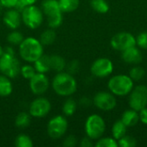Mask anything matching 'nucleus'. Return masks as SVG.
I'll return each mask as SVG.
<instances>
[{
  "label": "nucleus",
  "mask_w": 147,
  "mask_h": 147,
  "mask_svg": "<svg viewBox=\"0 0 147 147\" xmlns=\"http://www.w3.org/2000/svg\"><path fill=\"white\" fill-rule=\"evenodd\" d=\"M52 86L55 93L62 96H71L78 89V84L73 76L69 72L64 71L58 72L53 78Z\"/></svg>",
  "instance_id": "f257e3e1"
},
{
  "label": "nucleus",
  "mask_w": 147,
  "mask_h": 147,
  "mask_svg": "<svg viewBox=\"0 0 147 147\" xmlns=\"http://www.w3.org/2000/svg\"><path fill=\"white\" fill-rule=\"evenodd\" d=\"M19 53L23 60L34 63L43 54V45L37 39L28 37L19 45Z\"/></svg>",
  "instance_id": "f03ea898"
},
{
  "label": "nucleus",
  "mask_w": 147,
  "mask_h": 147,
  "mask_svg": "<svg viewBox=\"0 0 147 147\" xmlns=\"http://www.w3.org/2000/svg\"><path fill=\"white\" fill-rule=\"evenodd\" d=\"M21 71V64L15 57V53L11 47L3 49V53L0 57V71L3 75L9 78H15Z\"/></svg>",
  "instance_id": "7ed1b4c3"
},
{
  "label": "nucleus",
  "mask_w": 147,
  "mask_h": 147,
  "mask_svg": "<svg viewBox=\"0 0 147 147\" xmlns=\"http://www.w3.org/2000/svg\"><path fill=\"white\" fill-rule=\"evenodd\" d=\"M134 82L129 75L119 74L109 78L108 82V88L115 96H125L130 94L134 87Z\"/></svg>",
  "instance_id": "20e7f679"
},
{
  "label": "nucleus",
  "mask_w": 147,
  "mask_h": 147,
  "mask_svg": "<svg viewBox=\"0 0 147 147\" xmlns=\"http://www.w3.org/2000/svg\"><path fill=\"white\" fill-rule=\"evenodd\" d=\"M42 11L47 16L48 26L51 28H57L62 24L63 12L59 9L58 0H44Z\"/></svg>",
  "instance_id": "39448f33"
},
{
  "label": "nucleus",
  "mask_w": 147,
  "mask_h": 147,
  "mask_svg": "<svg viewBox=\"0 0 147 147\" xmlns=\"http://www.w3.org/2000/svg\"><path fill=\"white\" fill-rule=\"evenodd\" d=\"M84 130L87 137L92 140H97L102 137L106 130V123L103 118L99 115H90L85 121Z\"/></svg>",
  "instance_id": "423d86ee"
},
{
  "label": "nucleus",
  "mask_w": 147,
  "mask_h": 147,
  "mask_svg": "<svg viewBox=\"0 0 147 147\" xmlns=\"http://www.w3.org/2000/svg\"><path fill=\"white\" fill-rule=\"evenodd\" d=\"M22 21L29 28H39L43 22V11L35 5L26 6L22 11Z\"/></svg>",
  "instance_id": "0eeeda50"
},
{
  "label": "nucleus",
  "mask_w": 147,
  "mask_h": 147,
  "mask_svg": "<svg viewBox=\"0 0 147 147\" xmlns=\"http://www.w3.org/2000/svg\"><path fill=\"white\" fill-rule=\"evenodd\" d=\"M128 103L131 109L140 111L147 107V86L144 84L134 87L129 94Z\"/></svg>",
  "instance_id": "6e6552de"
},
{
  "label": "nucleus",
  "mask_w": 147,
  "mask_h": 147,
  "mask_svg": "<svg viewBox=\"0 0 147 147\" xmlns=\"http://www.w3.org/2000/svg\"><path fill=\"white\" fill-rule=\"evenodd\" d=\"M68 121L63 115H57L52 118L47 124V134L50 138L57 140L61 138L67 131Z\"/></svg>",
  "instance_id": "1a4fd4ad"
},
{
  "label": "nucleus",
  "mask_w": 147,
  "mask_h": 147,
  "mask_svg": "<svg viewBox=\"0 0 147 147\" xmlns=\"http://www.w3.org/2000/svg\"><path fill=\"white\" fill-rule=\"evenodd\" d=\"M110 46L113 49L122 52L131 47L136 46V39L130 33L120 32L111 38Z\"/></svg>",
  "instance_id": "9d476101"
},
{
  "label": "nucleus",
  "mask_w": 147,
  "mask_h": 147,
  "mask_svg": "<svg viewBox=\"0 0 147 147\" xmlns=\"http://www.w3.org/2000/svg\"><path fill=\"white\" fill-rule=\"evenodd\" d=\"M113 71L114 64L108 58H99L96 59L90 66L92 75L100 78L109 77L112 74Z\"/></svg>",
  "instance_id": "9b49d317"
},
{
  "label": "nucleus",
  "mask_w": 147,
  "mask_h": 147,
  "mask_svg": "<svg viewBox=\"0 0 147 147\" xmlns=\"http://www.w3.org/2000/svg\"><path fill=\"white\" fill-rule=\"evenodd\" d=\"M93 103L97 109L102 111H110L116 107L117 102L115 95L111 92L99 91L95 95Z\"/></svg>",
  "instance_id": "f8f14e48"
},
{
  "label": "nucleus",
  "mask_w": 147,
  "mask_h": 147,
  "mask_svg": "<svg viewBox=\"0 0 147 147\" xmlns=\"http://www.w3.org/2000/svg\"><path fill=\"white\" fill-rule=\"evenodd\" d=\"M51 110V103L45 97L34 99L29 105V115L35 118L46 116Z\"/></svg>",
  "instance_id": "ddd939ff"
},
{
  "label": "nucleus",
  "mask_w": 147,
  "mask_h": 147,
  "mask_svg": "<svg viewBox=\"0 0 147 147\" xmlns=\"http://www.w3.org/2000/svg\"><path fill=\"white\" fill-rule=\"evenodd\" d=\"M29 86L31 91L34 95H42L47 92L49 88V80L45 73L36 72L34 76L29 79Z\"/></svg>",
  "instance_id": "4468645a"
},
{
  "label": "nucleus",
  "mask_w": 147,
  "mask_h": 147,
  "mask_svg": "<svg viewBox=\"0 0 147 147\" xmlns=\"http://www.w3.org/2000/svg\"><path fill=\"white\" fill-rule=\"evenodd\" d=\"M121 57L125 63L131 64V65H138L143 59L142 53H141L140 48L137 47L136 46L131 47L122 51Z\"/></svg>",
  "instance_id": "2eb2a0df"
},
{
  "label": "nucleus",
  "mask_w": 147,
  "mask_h": 147,
  "mask_svg": "<svg viewBox=\"0 0 147 147\" xmlns=\"http://www.w3.org/2000/svg\"><path fill=\"white\" fill-rule=\"evenodd\" d=\"M3 20L4 24L8 28L11 29H16L21 25L22 16L20 14V11H18L15 8H12L4 13Z\"/></svg>",
  "instance_id": "dca6fc26"
},
{
  "label": "nucleus",
  "mask_w": 147,
  "mask_h": 147,
  "mask_svg": "<svg viewBox=\"0 0 147 147\" xmlns=\"http://www.w3.org/2000/svg\"><path fill=\"white\" fill-rule=\"evenodd\" d=\"M121 120L127 127H134L140 121L139 112L130 108V109L124 111V113L121 115Z\"/></svg>",
  "instance_id": "f3484780"
},
{
  "label": "nucleus",
  "mask_w": 147,
  "mask_h": 147,
  "mask_svg": "<svg viewBox=\"0 0 147 147\" xmlns=\"http://www.w3.org/2000/svg\"><path fill=\"white\" fill-rule=\"evenodd\" d=\"M34 69L36 72L39 73H47L48 71L51 70L50 65V56L42 54L37 60L34 62Z\"/></svg>",
  "instance_id": "a211bd4d"
},
{
  "label": "nucleus",
  "mask_w": 147,
  "mask_h": 147,
  "mask_svg": "<svg viewBox=\"0 0 147 147\" xmlns=\"http://www.w3.org/2000/svg\"><path fill=\"white\" fill-rule=\"evenodd\" d=\"M127 127L122 122L121 120H118L116 121L113 126H112V136L113 138H115L116 140H120L121 138H122L123 136H125L127 134Z\"/></svg>",
  "instance_id": "6ab92c4d"
},
{
  "label": "nucleus",
  "mask_w": 147,
  "mask_h": 147,
  "mask_svg": "<svg viewBox=\"0 0 147 147\" xmlns=\"http://www.w3.org/2000/svg\"><path fill=\"white\" fill-rule=\"evenodd\" d=\"M12 91L13 86L9 78L5 75H0V96H8Z\"/></svg>",
  "instance_id": "aec40b11"
},
{
  "label": "nucleus",
  "mask_w": 147,
  "mask_h": 147,
  "mask_svg": "<svg viewBox=\"0 0 147 147\" xmlns=\"http://www.w3.org/2000/svg\"><path fill=\"white\" fill-rule=\"evenodd\" d=\"M50 65H51V70H53L57 72H60L65 69L66 63L63 57L54 54L50 56Z\"/></svg>",
  "instance_id": "412c9836"
},
{
  "label": "nucleus",
  "mask_w": 147,
  "mask_h": 147,
  "mask_svg": "<svg viewBox=\"0 0 147 147\" xmlns=\"http://www.w3.org/2000/svg\"><path fill=\"white\" fill-rule=\"evenodd\" d=\"M60 10L63 13L75 11L79 6V0H58Z\"/></svg>",
  "instance_id": "4be33fe9"
},
{
  "label": "nucleus",
  "mask_w": 147,
  "mask_h": 147,
  "mask_svg": "<svg viewBox=\"0 0 147 147\" xmlns=\"http://www.w3.org/2000/svg\"><path fill=\"white\" fill-rule=\"evenodd\" d=\"M56 40V33L53 30V28H49V29H46L44 30L40 36L39 40L40 41V43L43 46H49L52 45Z\"/></svg>",
  "instance_id": "5701e85b"
},
{
  "label": "nucleus",
  "mask_w": 147,
  "mask_h": 147,
  "mask_svg": "<svg viewBox=\"0 0 147 147\" xmlns=\"http://www.w3.org/2000/svg\"><path fill=\"white\" fill-rule=\"evenodd\" d=\"M30 115L26 112L19 113L15 120V124L18 128H26L30 124Z\"/></svg>",
  "instance_id": "b1692460"
},
{
  "label": "nucleus",
  "mask_w": 147,
  "mask_h": 147,
  "mask_svg": "<svg viewBox=\"0 0 147 147\" xmlns=\"http://www.w3.org/2000/svg\"><path fill=\"white\" fill-rule=\"evenodd\" d=\"M90 5L95 11L100 14H105L109 10V5L106 0H91Z\"/></svg>",
  "instance_id": "393cba45"
},
{
  "label": "nucleus",
  "mask_w": 147,
  "mask_h": 147,
  "mask_svg": "<svg viewBox=\"0 0 147 147\" xmlns=\"http://www.w3.org/2000/svg\"><path fill=\"white\" fill-rule=\"evenodd\" d=\"M62 110H63V113L67 116H71V115H74L75 111L77 110V102H76V101L73 100L72 98L67 99L63 104Z\"/></svg>",
  "instance_id": "a878e982"
},
{
  "label": "nucleus",
  "mask_w": 147,
  "mask_h": 147,
  "mask_svg": "<svg viewBox=\"0 0 147 147\" xmlns=\"http://www.w3.org/2000/svg\"><path fill=\"white\" fill-rule=\"evenodd\" d=\"M146 75V71L143 67L135 65L129 71V77L134 80V82H137L141 80Z\"/></svg>",
  "instance_id": "bb28decb"
},
{
  "label": "nucleus",
  "mask_w": 147,
  "mask_h": 147,
  "mask_svg": "<svg viewBox=\"0 0 147 147\" xmlns=\"http://www.w3.org/2000/svg\"><path fill=\"white\" fill-rule=\"evenodd\" d=\"M33 145L31 138L26 134H19L15 140V146L16 147H32Z\"/></svg>",
  "instance_id": "cd10ccee"
},
{
  "label": "nucleus",
  "mask_w": 147,
  "mask_h": 147,
  "mask_svg": "<svg viewBox=\"0 0 147 147\" xmlns=\"http://www.w3.org/2000/svg\"><path fill=\"white\" fill-rule=\"evenodd\" d=\"M96 147H118L117 140L113 137H106V138H100L96 140L95 144Z\"/></svg>",
  "instance_id": "c85d7f7f"
},
{
  "label": "nucleus",
  "mask_w": 147,
  "mask_h": 147,
  "mask_svg": "<svg viewBox=\"0 0 147 147\" xmlns=\"http://www.w3.org/2000/svg\"><path fill=\"white\" fill-rule=\"evenodd\" d=\"M118 146L121 147H135L137 146V140L135 138L129 136V135H125L120 140H117Z\"/></svg>",
  "instance_id": "c756f323"
},
{
  "label": "nucleus",
  "mask_w": 147,
  "mask_h": 147,
  "mask_svg": "<svg viewBox=\"0 0 147 147\" xmlns=\"http://www.w3.org/2000/svg\"><path fill=\"white\" fill-rule=\"evenodd\" d=\"M23 39L22 34L18 31H12L7 35V40L11 45H20Z\"/></svg>",
  "instance_id": "7c9ffc66"
},
{
  "label": "nucleus",
  "mask_w": 147,
  "mask_h": 147,
  "mask_svg": "<svg viewBox=\"0 0 147 147\" xmlns=\"http://www.w3.org/2000/svg\"><path fill=\"white\" fill-rule=\"evenodd\" d=\"M20 73L22 74V76L26 78V79H30L32 78L34 74L36 73V71L34 69V66H32L30 65H24L22 66H21V71Z\"/></svg>",
  "instance_id": "2f4dec72"
},
{
  "label": "nucleus",
  "mask_w": 147,
  "mask_h": 147,
  "mask_svg": "<svg viewBox=\"0 0 147 147\" xmlns=\"http://www.w3.org/2000/svg\"><path fill=\"white\" fill-rule=\"evenodd\" d=\"M136 39V45L139 48L141 49H147V32H141L138 34Z\"/></svg>",
  "instance_id": "473e14b6"
},
{
  "label": "nucleus",
  "mask_w": 147,
  "mask_h": 147,
  "mask_svg": "<svg viewBox=\"0 0 147 147\" xmlns=\"http://www.w3.org/2000/svg\"><path fill=\"white\" fill-rule=\"evenodd\" d=\"M65 68H67V72H69L70 74L72 75L76 72H78V71L79 69V63L77 60H72L68 65H66Z\"/></svg>",
  "instance_id": "72a5a7b5"
},
{
  "label": "nucleus",
  "mask_w": 147,
  "mask_h": 147,
  "mask_svg": "<svg viewBox=\"0 0 147 147\" xmlns=\"http://www.w3.org/2000/svg\"><path fill=\"white\" fill-rule=\"evenodd\" d=\"M77 145V138L74 135H69L64 140L63 146L65 147H74Z\"/></svg>",
  "instance_id": "f704fd0d"
},
{
  "label": "nucleus",
  "mask_w": 147,
  "mask_h": 147,
  "mask_svg": "<svg viewBox=\"0 0 147 147\" xmlns=\"http://www.w3.org/2000/svg\"><path fill=\"white\" fill-rule=\"evenodd\" d=\"M18 1L19 0H0V3L3 7L8 8V9H12L16 6Z\"/></svg>",
  "instance_id": "c9c22d12"
},
{
  "label": "nucleus",
  "mask_w": 147,
  "mask_h": 147,
  "mask_svg": "<svg viewBox=\"0 0 147 147\" xmlns=\"http://www.w3.org/2000/svg\"><path fill=\"white\" fill-rule=\"evenodd\" d=\"M139 116H140V121L143 124L147 125V107L139 111Z\"/></svg>",
  "instance_id": "e433bc0d"
},
{
  "label": "nucleus",
  "mask_w": 147,
  "mask_h": 147,
  "mask_svg": "<svg viewBox=\"0 0 147 147\" xmlns=\"http://www.w3.org/2000/svg\"><path fill=\"white\" fill-rule=\"evenodd\" d=\"M80 146L82 147H91L93 146V143H92V140L90 139L89 137H85L84 138L81 142H80Z\"/></svg>",
  "instance_id": "4c0bfd02"
},
{
  "label": "nucleus",
  "mask_w": 147,
  "mask_h": 147,
  "mask_svg": "<svg viewBox=\"0 0 147 147\" xmlns=\"http://www.w3.org/2000/svg\"><path fill=\"white\" fill-rule=\"evenodd\" d=\"M19 2L22 3L26 7V6H29V5L34 4V3L37 2V0H19Z\"/></svg>",
  "instance_id": "58836bf2"
},
{
  "label": "nucleus",
  "mask_w": 147,
  "mask_h": 147,
  "mask_svg": "<svg viewBox=\"0 0 147 147\" xmlns=\"http://www.w3.org/2000/svg\"><path fill=\"white\" fill-rule=\"evenodd\" d=\"M80 103L84 106V107H88L90 104V101L88 97H82Z\"/></svg>",
  "instance_id": "ea45409f"
},
{
  "label": "nucleus",
  "mask_w": 147,
  "mask_h": 147,
  "mask_svg": "<svg viewBox=\"0 0 147 147\" xmlns=\"http://www.w3.org/2000/svg\"><path fill=\"white\" fill-rule=\"evenodd\" d=\"M3 47L0 46V57L3 55Z\"/></svg>",
  "instance_id": "a19ab883"
},
{
  "label": "nucleus",
  "mask_w": 147,
  "mask_h": 147,
  "mask_svg": "<svg viewBox=\"0 0 147 147\" xmlns=\"http://www.w3.org/2000/svg\"><path fill=\"white\" fill-rule=\"evenodd\" d=\"M0 6H2V5H1V3H0Z\"/></svg>",
  "instance_id": "79ce46f5"
}]
</instances>
